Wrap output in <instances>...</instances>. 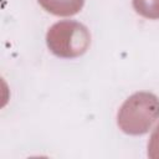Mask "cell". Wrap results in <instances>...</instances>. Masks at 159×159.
<instances>
[{
  "label": "cell",
  "mask_w": 159,
  "mask_h": 159,
  "mask_svg": "<svg viewBox=\"0 0 159 159\" xmlns=\"http://www.w3.org/2000/svg\"><path fill=\"white\" fill-rule=\"evenodd\" d=\"M134 10L143 17L159 19V0H132Z\"/></svg>",
  "instance_id": "4"
},
{
  "label": "cell",
  "mask_w": 159,
  "mask_h": 159,
  "mask_svg": "<svg viewBox=\"0 0 159 159\" xmlns=\"http://www.w3.org/2000/svg\"><path fill=\"white\" fill-rule=\"evenodd\" d=\"M148 157L150 159H159V124L154 128V130L149 138Z\"/></svg>",
  "instance_id": "5"
},
{
  "label": "cell",
  "mask_w": 159,
  "mask_h": 159,
  "mask_svg": "<svg viewBox=\"0 0 159 159\" xmlns=\"http://www.w3.org/2000/svg\"><path fill=\"white\" fill-rule=\"evenodd\" d=\"M159 119V98L150 92H137L128 97L117 114L119 129L129 135L147 133Z\"/></svg>",
  "instance_id": "1"
},
{
  "label": "cell",
  "mask_w": 159,
  "mask_h": 159,
  "mask_svg": "<svg viewBox=\"0 0 159 159\" xmlns=\"http://www.w3.org/2000/svg\"><path fill=\"white\" fill-rule=\"evenodd\" d=\"M48 50L62 58L82 56L91 45L88 29L77 21L65 20L53 24L46 34Z\"/></svg>",
  "instance_id": "2"
},
{
  "label": "cell",
  "mask_w": 159,
  "mask_h": 159,
  "mask_svg": "<svg viewBox=\"0 0 159 159\" xmlns=\"http://www.w3.org/2000/svg\"><path fill=\"white\" fill-rule=\"evenodd\" d=\"M50 14L56 16H72L81 11L84 0H37Z\"/></svg>",
  "instance_id": "3"
}]
</instances>
